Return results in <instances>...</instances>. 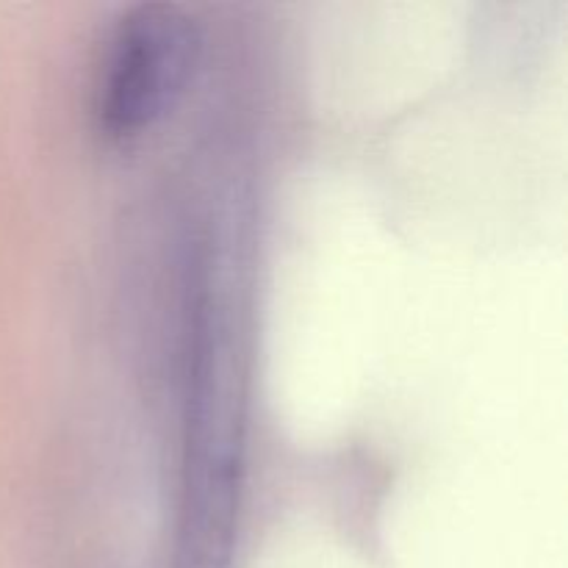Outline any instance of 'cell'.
Here are the masks:
<instances>
[{"instance_id": "1", "label": "cell", "mask_w": 568, "mask_h": 568, "mask_svg": "<svg viewBox=\"0 0 568 568\" xmlns=\"http://www.w3.org/2000/svg\"><path fill=\"white\" fill-rule=\"evenodd\" d=\"M231 300L214 258L189 283L181 499L172 568H231L244 471V375Z\"/></svg>"}, {"instance_id": "2", "label": "cell", "mask_w": 568, "mask_h": 568, "mask_svg": "<svg viewBox=\"0 0 568 568\" xmlns=\"http://www.w3.org/2000/svg\"><path fill=\"white\" fill-rule=\"evenodd\" d=\"M200 28L181 6L144 3L114 28L98 87L100 131L131 142L164 120L200 61Z\"/></svg>"}]
</instances>
